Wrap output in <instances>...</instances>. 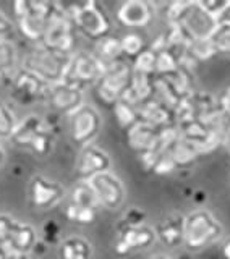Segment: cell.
Returning <instances> with one entry per match:
<instances>
[{
	"mask_svg": "<svg viewBox=\"0 0 230 259\" xmlns=\"http://www.w3.org/2000/svg\"><path fill=\"white\" fill-rule=\"evenodd\" d=\"M169 24H180L195 40L209 39L217 28L219 20L206 12L200 0L172 2L167 5Z\"/></svg>",
	"mask_w": 230,
	"mask_h": 259,
	"instance_id": "6da1fadb",
	"label": "cell"
},
{
	"mask_svg": "<svg viewBox=\"0 0 230 259\" xmlns=\"http://www.w3.org/2000/svg\"><path fill=\"white\" fill-rule=\"evenodd\" d=\"M54 140L55 130L52 128V125L43 117L34 115V113L18 121L12 135V141L16 146L32 151L39 157H46L52 152Z\"/></svg>",
	"mask_w": 230,
	"mask_h": 259,
	"instance_id": "7a4b0ae2",
	"label": "cell"
},
{
	"mask_svg": "<svg viewBox=\"0 0 230 259\" xmlns=\"http://www.w3.org/2000/svg\"><path fill=\"white\" fill-rule=\"evenodd\" d=\"M224 229L208 209H196L185 215L183 245L188 251H200L222 237Z\"/></svg>",
	"mask_w": 230,
	"mask_h": 259,
	"instance_id": "3957f363",
	"label": "cell"
},
{
	"mask_svg": "<svg viewBox=\"0 0 230 259\" xmlns=\"http://www.w3.org/2000/svg\"><path fill=\"white\" fill-rule=\"evenodd\" d=\"M52 5L54 2H29V0H18L13 4L16 28L24 37L41 44L52 13Z\"/></svg>",
	"mask_w": 230,
	"mask_h": 259,
	"instance_id": "277c9868",
	"label": "cell"
},
{
	"mask_svg": "<svg viewBox=\"0 0 230 259\" xmlns=\"http://www.w3.org/2000/svg\"><path fill=\"white\" fill-rule=\"evenodd\" d=\"M75 23L67 10V7L54 2L52 13L41 44L63 55H73L75 49Z\"/></svg>",
	"mask_w": 230,
	"mask_h": 259,
	"instance_id": "5b68a950",
	"label": "cell"
},
{
	"mask_svg": "<svg viewBox=\"0 0 230 259\" xmlns=\"http://www.w3.org/2000/svg\"><path fill=\"white\" fill-rule=\"evenodd\" d=\"M73 55H63L51 49L37 44L23 60V68H26L37 76L46 79L47 83L55 84L63 79L65 73L68 70V65Z\"/></svg>",
	"mask_w": 230,
	"mask_h": 259,
	"instance_id": "8992f818",
	"label": "cell"
},
{
	"mask_svg": "<svg viewBox=\"0 0 230 259\" xmlns=\"http://www.w3.org/2000/svg\"><path fill=\"white\" fill-rule=\"evenodd\" d=\"M67 10L73 23H75V28L83 32L86 37L93 40H101L109 36L110 18L101 4L89 0V2L85 4L67 7Z\"/></svg>",
	"mask_w": 230,
	"mask_h": 259,
	"instance_id": "52a82bcc",
	"label": "cell"
},
{
	"mask_svg": "<svg viewBox=\"0 0 230 259\" xmlns=\"http://www.w3.org/2000/svg\"><path fill=\"white\" fill-rule=\"evenodd\" d=\"M51 83L37 76L26 68H20L10 79V96L12 99L28 107L34 104L49 102V94H51Z\"/></svg>",
	"mask_w": 230,
	"mask_h": 259,
	"instance_id": "ba28073f",
	"label": "cell"
},
{
	"mask_svg": "<svg viewBox=\"0 0 230 259\" xmlns=\"http://www.w3.org/2000/svg\"><path fill=\"white\" fill-rule=\"evenodd\" d=\"M107 65L102 63L94 54L78 52L73 54L68 70L63 76V83H67L76 89L85 91L86 88L99 84V81L105 71Z\"/></svg>",
	"mask_w": 230,
	"mask_h": 259,
	"instance_id": "9c48e42d",
	"label": "cell"
},
{
	"mask_svg": "<svg viewBox=\"0 0 230 259\" xmlns=\"http://www.w3.org/2000/svg\"><path fill=\"white\" fill-rule=\"evenodd\" d=\"M131 79H133V67L128 62L120 60L117 63L107 65L99 84H97V96L107 105H113L127 91Z\"/></svg>",
	"mask_w": 230,
	"mask_h": 259,
	"instance_id": "30bf717a",
	"label": "cell"
},
{
	"mask_svg": "<svg viewBox=\"0 0 230 259\" xmlns=\"http://www.w3.org/2000/svg\"><path fill=\"white\" fill-rule=\"evenodd\" d=\"M102 126V118L94 107L83 105L70 117V135L71 140L80 148H86L99 135Z\"/></svg>",
	"mask_w": 230,
	"mask_h": 259,
	"instance_id": "8fae6325",
	"label": "cell"
},
{
	"mask_svg": "<svg viewBox=\"0 0 230 259\" xmlns=\"http://www.w3.org/2000/svg\"><path fill=\"white\" fill-rule=\"evenodd\" d=\"M88 183L91 186L99 206L107 209L122 206L123 199H125V186L117 175H113L112 172H104L93 177L91 180H88Z\"/></svg>",
	"mask_w": 230,
	"mask_h": 259,
	"instance_id": "7c38bea8",
	"label": "cell"
},
{
	"mask_svg": "<svg viewBox=\"0 0 230 259\" xmlns=\"http://www.w3.org/2000/svg\"><path fill=\"white\" fill-rule=\"evenodd\" d=\"M156 240L158 238H156L154 229L146 224L139 227H120L115 237L113 249L119 256H125L149 248Z\"/></svg>",
	"mask_w": 230,
	"mask_h": 259,
	"instance_id": "4fadbf2b",
	"label": "cell"
},
{
	"mask_svg": "<svg viewBox=\"0 0 230 259\" xmlns=\"http://www.w3.org/2000/svg\"><path fill=\"white\" fill-rule=\"evenodd\" d=\"M65 198V188L55 180L36 175L29 183V199L36 209H54Z\"/></svg>",
	"mask_w": 230,
	"mask_h": 259,
	"instance_id": "5bb4252c",
	"label": "cell"
},
{
	"mask_svg": "<svg viewBox=\"0 0 230 259\" xmlns=\"http://www.w3.org/2000/svg\"><path fill=\"white\" fill-rule=\"evenodd\" d=\"M110 165L112 160L109 154L94 144H89L81 149L76 160L75 172L76 177L80 178V182H88L99 174L110 172Z\"/></svg>",
	"mask_w": 230,
	"mask_h": 259,
	"instance_id": "9a60e30c",
	"label": "cell"
},
{
	"mask_svg": "<svg viewBox=\"0 0 230 259\" xmlns=\"http://www.w3.org/2000/svg\"><path fill=\"white\" fill-rule=\"evenodd\" d=\"M49 104L62 115L71 117L73 113L85 105V91L60 81V83H55L51 86Z\"/></svg>",
	"mask_w": 230,
	"mask_h": 259,
	"instance_id": "2e32d148",
	"label": "cell"
},
{
	"mask_svg": "<svg viewBox=\"0 0 230 259\" xmlns=\"http://www.w3.org/2000/svg\"><path fill=\"white\" fill-rule=\"evenodd\" d=\"M156 238H158L164 246L175 248L183 245L185 235V215L180 212H169L164 215L156 225Z\"/></svg>",
	"mask_w": 230,
	"mask_h": 259,
	"instance_id": "e0dca14e",
	"label": "cell"
},
{
	"mask_svg": "<svg viewBox=\"0 0 230 259\" xmlns=\"http://www.w3.org/2000/svg\"><path fill=\"white\" fill-rule=\"evenodd\" d=\"M117 20L123 26L143 28L152 20V4L144 0H128L117 10Z\"/></svg>",
	"mask_w": 230,
	"mask_h": 259,
	"instance_id": "ac0fdd59",
	"label": "cell"
},
{
	"mask_svg": "<svg viewBox=\"0 0 230 259\" xmlns=\"http://www.w3.org/2000/svg\"><path fill=\"white\" fill-rule=\"evenodd\" d=\"M158 130L152 125H147L139 120L136 125L127 130V143L131 149L141 156L144 152H151L158 144Z\"/></svg>",
	"mask_w": 230,
	"mask_h": 259,
	"instance_id": "d6986e66",
	"label": "cell"
},
{
	"mask_svg": "<svg viewBox=\"0 0 230 259\" xmlns=\"http://www.w3.org/2000/svg\"><path fill=\"white\" fill-rule=\"evenodd\" d=\"M37 245V233L34 230V227H31L29 224H24L16 221L12 230V237L8 241L7 249L12 254H24L31 253L32 249Z\"/></svg>",
	"mask_w": 230,
	"mask_h": 259,
	"instance_id": "ffe728a7",
	"label": "cell"
},
{
	"mask_svg": "<svg viewBox=\"0 0 230 259\" xmlns=\"http://www.w3.org/2000/svg\"><path fill=\"white\" fill-rule=\"evenodd\" d=\"M138 115L141 121H144L147 125H152L156 128H162L175 123L174 112L169 107H166L162 102H159L158 99H154V97H151V99H147L146 102L139 105Z\"/></svg>",
	"mask_w": 230,
	"mask_h": 259,
	"instance_id": "44dd1931",
	"label": "cell"
},
{
	"mask_svg": "<svg viewBox=\"0 0 230 259\" xmlns=\"http://www.w3.org/2000/svg\"><path fill=\"white\" fill-rule=\"evenodd\" d=\"M60 259H91L93 246L83 237H68L60 241Z\"/></svg>",
	"mask_w": 230,
	"mask_h": 259,
	"instance_id": "7402d4cb",
	"label": "cell"
},
{
	"mask_svg": "<svg viewBox=\"0 0 230 259\" xmlns=\"http://www.w3.org/2000/svg\"><path fill=\"white\" fill-rule=\"evenodd\" d=\"M167 154L172 157V160L175 162V165L178 168V167L191 165L193 162L201 156V151L196 148L195 144L188 143V141H185V140L180 138V140L174 146H172Z\"/></svg>",
	"mask_w": 230,
	"mask_h": 259,
	"instance_id": "603a6c76",
	"label": "cell"
},
{
	"mask_svg": "<svg viewBox=\"0 0 230 259\" xmlns=\"http://www.w3.org/2000/svg\"><path fill=\"white\" fill-rule=\"evenodd\" d=\"M94 55L102 63H105V65H112V63L120 62L123 59L120 39L107 36V37H104L101 40H97V44H96V54Z\"/></svg>",
	"mask_w": 230,
	"mask_h": 259,
	"instance_id": "cb8c5ba5",
	"label": "cell"
},
{
	"mask_svg": "<svg viewBox=\"0 0 230 259\" xmlns=\"http://www.w3.org/2000/svg\"><path fill=\"white\" fill-rule=\"evenodd\" d=\"M18 62L16 47L12 40H0V83L12 79Z\"/></svg>",
	"mask_w": 230,
	"mask_h": 259,
	"instance_id": "d4e9b609",
	"label": "cell"
},
{
	"mask_svg": "<svg viewBox=\"0 0 230 259\" xmlns=\"http://www.w3.org/2000/svg\"><path fill=\"white\" fill-rule=\"evenodd\" d=\"M178 70V55L174 51L164 49L156 54V76H170Z\"/></svg>",
	"mask_w": 230,
	"mask_h": 259,
	"instance_id": "484cf974",
	"label": "cell"
},
{
	"mask_svg": "<svg viewBox=\"0 0 230 259\" xmlns=\"http://www.w3.org/2000/svg\"><path fill=\"white\" fill-rule=\"evenodd\" d=\"M113 115L117 118L120 128L123 130H130L133 125H136L139 121V115H138V109L133 107L123 101H117L112 105Z\"/></svg>",
	"mask_w": 230,
	"mask_h": 259,
	"instance_id": "4316f807",
	"label": "cell"
},
{
	"mask_svg": "<svg viewBox=\"0 0 230 259\" xmlns=\"http://www.w3.org/2000/svg\"><path fill=\"white\" fill-rule=\"evenodd\" d=\"M70 202H71V204L83 206V207H91V209L99 207V202H97L94 193L91 190V186H89L88 182H80L75 188L71 190Z\"/></svg>",
	"mask_w": 230,
	"mask_h": 259,
	"instance_id": "83f0119b",
	"label": "cell"
},
{
	"mask_svg": "<svg viewBox=\"0 0 230 259\" xmlns=\"http://www.w3.org/2000/svg\"><path fill=\"white\" fill-rule=\"evenodd\" d=\"M97 215V209L91 207H83V206H76V204H70L65 209V217L68 219L70 222L78 224V225H89L96 221Z\"/></svg>",
	"mask_w": 230,
	"mask_h": 259,
	"instance_id": "f1b7e54d",
	"label": "cell"
},
{
	"mask_svg": "<svg viewBox=\"0 0 230 259\" xmlns=\"http://www.w3.org/2000/svg\"><path fill=\"white\" fill-rule=\"evenodd\" d=\"M209 40L214 46L217 54H230V23L219 21L217 28L212 32Z\"/></svg>",
	"mask_w": 230,
	"mask_h": 259,
	"instance_id": "f546056e",
	"label": "cell"
},
{
	"mask_svg": "<svg viewBox=\"0 0 230 259\" xmlns=\"http://www.w3.org/2000/svg\"><path fill=\"white\" fill-rule=\"evenodd\" d=\"M133 71L144 76H156V54L151 49H144L133 60Z\"/></svg>",
	"mask_w": 230,
	"mask_h": 259,
	"instance_id": "4dcf8cb0",
	"label": "cell"
},
{
	"mask_svg": "<svg viewBox=\"0 0 230 259\" xmlns=\"http://www.w3.org/2000/svg\"><path fill=\"white\" fill-rule=\"evenodd\" d=\"M120 44H122V54L123 57L127 59L135 60L136 57L144 51V42H143V37L135 34V32H130V34H125L120 39Z\"/></svg>",
	"mask_w": 230,
	"mask_h": 259,
	"instance_id": "1f68e13d",
	"label": "cell"
},
{
	"mask_svg": "<svg viewBox=\"0 0 230 259\" xmlns=\"http://www.w3.org/2000/svg\"><path fill=\"white\" fill-rule=\"evenodd\" d=\"M18 121L15 118L13 110L5 102L0 101V138H12Z\"/></svg>",
	"mask_w": 230,
	"mask_h": 259,
	"instance_id": "d6a6232c",
	"label": "cell"
},
{
	"mask_svg": "<svg viewBox=\"0 0 230 259\" xmlns=\"http://www.w3.org/2000/svg\"><path fill=\"white\" fill-rule=\"evenodd\" d=\"M188 54H190L193 59L196 62H204V60H209L211 57H214L217 52L214 46H212V42L209 39H203V40H193L191 47L186 51Z\"/></svg>",
	"mask_w": 230,
	"mask_h": 259,
	"instance_id": "836d02e7",
	"label": "cell"
},
{
	"mask_svg": "<svg viewBox=\"0 0 230 259\" xmlns=\"http://www.w3.org/2000/svg\"><path fill=\"white\" fill-rule=\"evenodd\" d=\"M146 221V212L138 206H131L125 210V214L122 217L120 227H139L144 225Z\"/></svg>",
	"mask_w": 230,
	"mask_h": 259,
	"instance_id": "e575fe53",
	"label": "cell"
},
{
	"mask_svg": "<svg viewBox=\"0 0 230 259\" xmlns=\"http://www.w3.org/2000/svg\"><path fill=\"white\" fill-rule=\"evenodd\" d=\"M200 4L203 5L204 10L209 12L212 16H216L217 20H220L230 5V0H200Z\"/></svg>",
	"mask_w": 230,
	"mask_h": 259,
	"instance_id": "d590c367",
	"label": "cell"
},
{
	"mask_svg": "<svg viewBox=\"0 0 230 259\" xmlns=\"http://www.w3.org/2000/svg\"><path fill=\"white\" fill-rule=\"evenodd\" d=\"M15 222H16V219L7 215V214H0V245L5 248L8 245V241H10Z\"/></svg>",
	"mask_w": 230,
	"mask_h": 259,
	"instance_id": "8d00e7d4",
	"label": "cell"
},
{
	"mask_svg": "<svg viewBox=\"0 0 230 259\" xmlns=\"http://www.w3.org/2000/svg\"><path fill=\"white\" fill-rule=\"evenodd\" d=\"M175 168H177L175 162L172 160V157L169 156L167 152H164V154H161V156L158 157V160H156L152 174H156V175H167V174L174 172Z\"/></svg>",
	"mask_w": 230,
	"mask_h": 259,
	"instance_id": "74e56055",
	"label": "cell"
},
{
	"mask_svg": "<svg viewBox=\"0 0 230 259\" xmlns=\"http://www.w3.org/2000/svg\"><path fill=\"white\" fill-rule=\"evenodd\" d=\"M13 31H15L13 21L0 10V40H10Z\"/></svg>",
	"mask_w": 230,
	"mask_h": 259,
	"instance_id": "f35d334b",
	"label": "cell"
},
{
	"mask_svg": "<svg viewBox=\"0 0 230 259\" xmlns=\"http://www.w3.org/2000/svg\"><path fill=\"white\" fill-rule=\"evenodd\" d=\"M43 237L47 243H55L57 240L60 238V227L57 225L55 222H47L43 227Z\"/></svg>",
	"mask_w": 230,
	"mask_h": 259,
	"instance_id": "ab89813d",
	"label": "cell"
},
{
	"mask_svg": "<svg viewBox=\"0 0 230 259\" xmlns=\"http://www.w3.org/2000/svg\"><path fill=\"white\" fill-rule=\"evenodd\" d=\"M219 101H220V105H222L224 112L227 113V117H228L230 115V86L222 93V96H219Z\"/></svg>",
	"mask_w": 230,
	"mask_h": 259,
	"instance_id": "60d3db41",
	"label": "cell"
},
{
	"mask_svg": "<svg viewBox=\"0 0 230 259\" xmlns=\"http://www.w3.org/2000/svg\"><path fill=\"white\" fill-rule=\"evenodd\" d=\"M193 201L196 202V204H203V202L208 201V193L203 191V190H196L193 191Z\"/></svg>",
	"mask_w": 230,
	"mask_h": 259,
	"instance_id": "b9f144b4",
	"label": "cell"
},
{
	"mask_svg": "<svg viewBox=\"0 0 230 259\" xmlns=\"http://www.w3.org/2000/svg\"><path fill=\"white\" fill-rule=\"evenodd\" d=\"M222 130H224V135H225V140L227 141H230V115L225 118V121H224V126H222ZM225 141V143H227Z\"/></svg>",
	"mask_w": 230,
	"mask_h": 259,
	"instance_id": "7bdbcfd3",
	"label": "cell"
},
{
	"mask_svg": "<svg viewBox=\"0 0 230 259\" xmlns=\"http://www.w3.org/2000/svg\"><path fill=\"white\" fill-rule=\"evenodd\" d=\"M222 254L225 259H230V240H227L224 243V246H222Z\"/></svg>",
	"mask_w": 230,
	"mask_h": 259,
	"instance_id": "ee69618b",
	"label": "cell"
},
{
	"mask_svg": "<svg viewBox=\"0 0 230 259\" xmlns=\"http://www.w3.org/2000/svg\"><path fill=\"white\" fill-rule=\"evenodd\" d=\"M12 256V253H10V251H8L5 246H2V245H0V259H8V257H10Z\"/></svg>",
	"mask_w": 230,
	"mask_h": 259,
	"instance_id": "f6af8a7d",
	"label": "cell"
},
{
	"mask_svg": "<svg viewBox=\"0 0 230 259\" xmlns=\"http://www.w3.org/2000/svg\"><path fill=\"white\" fill-rule=\"evenodd\" d=\"M219 21H228L230 23V5H228V8L224 12V15H222V18H220Z\"/></svg>",
	"mask_w": 230,
	"mask_h": 259,
	"instance_id": "bcb514c9",
	"label": "cell"
},
{
	"mask_svg": "<svg viewBox=\"0 0 230 259\" xmlns=\"http://www.w3.org/2000/svg\"><path fill=\"white\" fill-rule=\"evenodd\" d=\"M4 162H5V151L2 146H0V167L4 165Z\"/></svg>",
	"mask_w": 230,
	"mask_h": 259,
	"instance_id": "7dc6e473",
	"label": "cell"
},
{
	"mask_svg": "<svg viewBox=\"0 0 230 259\" xmlns=\"http://www.w3.org/2000/svg\"><path fill=\"white\" fill-rule=\"evenodd\" d=\"M8 259H28V256H24V254H12Z\"/></svg>",
	"mask_w": 230,
	"mask_h": 259,
	"instance_id": "c3c4849f",
	"label": "cell"
},
{
	"mask_svg": "<svg viewBox=\"0 0 230 259\" xmlns=\"http://www.w3.org/2000/svg\"><path fill=\"white\" fill-rule=\"evenodd\" d=\"M151 259H172V257H169V256H164V254H159V256H152Z\"/></svg>",
	"mask_w": 230,
	"mask_h": 259,
	"instance_id": "681fc988",
	"label": "cell"
},
{
	"mask_svg": "<svg viewBox=\"0 0 230 259\" xmlns=\"http://www.w3.org/2000/svg\"><path fill=\"white\" fill-rule=\"evenodd\" d=\"M225 146H227V151H228V156H230V141H227Z\"/></svg>",
	"mask_w": 230,
	"mask_h": 259,
	"instance_id": "f907efd6",
	"label": "cell"
},
{
	"mask_svg": "<svg viewBox=\"0 0 230 259\" xmlns=\"http://www.w3.org/2000/svg\"><path fill=\"white\" fill-rule=\"evenodd\" d=\"M228 180H230V175H228Z\"/></svg>",
	"mask_w": 230,
	"mask_h": 259,
	"instance_id": "816d5d0a",
	"label": "cell"
}]
</instances>
